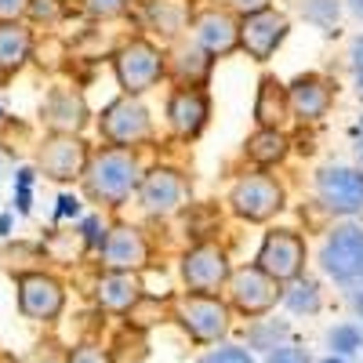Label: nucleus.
Instances as JSON below:
<instances>
[{
	"label": "nucleus",
	"mask_w": 363,
	"mask_h": 363,
	"mask_svg": "<svg viewBox=\"0 0 363 363\" xmlns=\"http://www.w3.org/2000/svg\"><path fill=\"white\" fill-rule=\"evenodd\" d=\"M142 160L135 149H116V145H99L91 149L87 167L80 174V189L91 203L102 207H124L142 182Z\"/></svg>",
	"instance_id": "nucleus-1"
},
{
	"label": "nucleus",
	"mask_w": 363,
	"mask_h": 363,
	"mask_svg": "<svg viewBox=\"0 0 363 363\" xmlns=\"http://www.w3.org/2000/svg\"><path fill=\"white\" fill-rule=\"evenodd\" d=\"M113 77L120 84V95H145L167 80V55L149 37H131L113 51Z\"/></svg>",
	"instance_id": "nucleus-2"
},
{
	"label": "nucleus",
	"mask_w": 363,
	"mask_h": 363,
	"mask_svg": "<svg viewBox=\"0 0 363 363\" xmlns=\"http://www.w3.org/2000/svg\"><path fill=\"white\" fill-rule=\"evenodd\" d=\"M225 203H229V211L240 222L265 225V222H272L287 207V189H284V182L277 174L255 167L251 174H240L229 186Z\"/></svg>",
	"instance_id": "nucleus-3"
},
{
	"label": "nucleus",
	"mask_w": 363,
	"mask_h": 363,
	"mask_svg": "<svg viewBox=\"0 0 363 363\" xmlns=\"http://www.w3.org/2000/svg\"><path fill=\"white\" fill-rule=\"evenodd\" d=\"M99 131H102V142L116 145V149L149 145L153 135H157L153 113H149V106L142 102V95H120V99H113L99 113Z\"/></svg>",
	"instance_id": "nucleus-4"
},
{
	"label": "nucleus",
	"mask_w": 363,
	"mask_h": 363,
	"mask_svg": "<svg viewBox=\"0 0 363 363\" xmlns=\"http://www.w3.org/2000/svg\"><path fill=\"white\" fill-rule=\"evenodd\" d=\"M320 269L342 287L363 284V225L345 222L330 229L320 244Z\"/></svg>",
	"instance_id": "nucleus-5"
},
{
	"label": "nucleus",
	"mask_w": 363,
	"mask_h": 363,
	"mask_svg": "<svg viewBox=\"0 0 363 363\" xmlns=\"http://www.w3.org/2000/svg\"><path fill=\"white\" fill-rule=\"evenodd\" d=\"M138 203L145 215H153V218H171L178 215V211H186L189 203V178L186 171H178V167H149L142 171V182H138Z\"/></svg>",
	"instance_id": "nucleus-6"
},
{
	"label": "nucleus",
	"mask_w": 363,
	"mask_h": 363,
	"mask_svg": "<svg viewBox=\"0 0 363 363\" xmlns=\"http://www.w3.org/2000/svg\"><path fill=\"white\" fill-rule=\"evenodd\" d=\"M316 203L335 218L363 215V167L330 164L316 174Z\"/></svg>",
	"instance_id": "nucleus-7"
},
{
	"label": "nucleus",
	"mask_w": 363,
	"mask_h": 363,
	"mask_svg": "<svg viewBox=\"0 0 363 363\" xmlns=\"http://www.w3.org/2000/svg\"><path fill=\"white\" fill-rule=\"evenodd\" d=\"M91 157V145L84 142V135H55L48 131L37 145V171L58 186H69V182H80L84 167Z\"/></svg>",
	"instance_id": "nucleus-8"
},
{
	"label": "nucleus",
	"mask_w": 363,
	"mask_h": 363,
	"mask_svg": "<svg viewBox=\"0 0 363 363\" xmlns=\"http://www.w3.org/2000/svg\"><path fill=\"white\" fill-rule=\"evenodd\" d=\"M15 291H18V313L33 323H51L66 309V284L55 272H44V269L18 272Z\"/></svg>",
	"instance_id": "nucleus-9"
},
{
	"label": "nucleus",
	"mask_w": 363,
	"mask_h": 363,
	"mask_svg": "<svg viewBox=\"0 0 363 363\" xmlns=\"http://www.w3.org/2000/svg\"><path fill=\"white\" fill-rule=\"evenodd\" d=\"M178 320L203 345H218L233 327L229 306L218 294H193V291H186L178 298Z\"/></svg>",
	"instance_id": "nucleus-10"
},
{
	"label": "nucleus",
	"mask_w": 363,
	"mask_h": 363,
	"mask_svg": "<svg viewBox=\"0 0 363 363\" xmlns=\"http://www.w3.org/2000/svg\"><path fill=\"white\" fill-rule=\"evenodd\" d=\"M182 284H186V291L193 294H218L229 280V255L225 247L211 244V240H200V244H193L186 255H182Z\"/></svg>",
	"instance_id": "nucleus-11"
},
{
	"label": "nucleus",
	"mask_w": 363,
	"mask_h": 363,
	"mask_svg": "<svg viewBox=\"0 0 363 363\" xmlns=\"http://www.w3.org/2000/svg\"><path fill=\"white\" fill-rule=\"evenodd\" d=\"M306 255L309 251H306L301 233H294V229H272L262 240L255 265L265 272V277L277 280V284H291L294 277H301V269H306Z\"/></svg>",
	"instance_id": "nucleus-12"
},
{
	"label": "nucleus",
	"mask_w": 363,
	"mask_h": 363,
	"mask_svg": "<svg viewBox=\"0 0 363 363\" xmlns=\"http://www.w3.org/2000/svg\"><path fill=\"white\" fill-rule=\"evenodd\" d=\"M167 131L178 142H196L211 124V95L207 87H174L164 106Z\"/></svg>",
	"instance_id": "nucleus-13"
},
{
	"label": "nucleus",
	"mask_w": 363,
	"mask_h": 363,
	"mask_svg": "<svg viewBox=\"0 0 363 363\" xmlns=\"http://www.w3.org/2000/svg\"><path fill=\"white\" fill-rule=\"evenodd\" d=\"M99 258H102V269L106 272H142L153 258V247L138 225H109L102 244H99Z\"/></svg>",
	"instance_id": "nucleus-14"
},
{
	"label": "nucleus",
	"mask_w": 363,
	"mask_h": 363,
	"mask_svg": "<svg viewBox=\"0 0 363 363\" xmlns=\"http://www.w3.org/2000/svg\"><path fill=\"white\" fill-rule=\"evenodd\" d=\"M291 33V18L277 8H265L255 15L240 18V51H244L251 62H269L272 55L280 51V44Z\"/></svg>",
	"instance_id": "nucleus-15"
},
{
	"label": "nucleus",
	"mask_w": 363,
	"mask_h": 363,
	"mask_svg": "<svg viewBox=\"0 0 363 363\" xmlns=\"http://www.w3.org/2000/svg\"><path fill=\"white\" fill-rule=\"evenodd\" d=\"M225 287H229L233 309L244 313V316H265V313L280 301V291H284V284H277L272 277H265L258 265L233 269L229 280H225Z\"/></svg>",
	"instance_id": "nucleus-16"
},
{
	"label": "nucleus",
	"mask_w": 363,
	"mask_h": 363,
	"mask_svg": "<svg viewBox=\"0 0 363 363\" xmlns=\"http://www.w3.org/2000/svg\"><path fill=\"white\" fill-rule=\"evenodd\" d=\"M189 40H196L211 58H225L240 51V18L229 8H200L189 26Z\"/></svg>",
	"instance_id": "nucleus-17"
},
{
	"label": "nucleus",
	"mask_w": 363,
	"mask_h": 363,
	"mask_svg": "<svg viewBox=\"0 0 363 363\" xmlns=\"http://www.w3.org/2000/svg\"><path fill=\"white\" fill-rule=\"evenodd\" d=\"M40 120L55 135H84L91 124V109H87L84 91H77L69 84H55L40 102Z\"/></svg>",
	"instance_id": "nucleus-18"
},
{
	"label": "nucleus",
	"mask_w": 363,
	"mask_h": 363,
	"mask_svg": "<svg viewBox=\"0 0 363 363\" xmlns=\"http://www.w3.org/2000/svg\"><path fill=\"white\" fill-rule=\"evenodd\" d=\"M335 95H338V84L323 73H298L287 84L291 116L301 120V124H320L330 113V106H335Z\"/></svg>",
	"instance_id": "nucleus-19"
},
{
	"label": "nucleus",
	"mask_w": 363,
	"mask_h": 363,
	"mask_svg": "<svg viewBox=\"0 0 363 363\" xmlns=\"http://www.w3.org/2000/svg\"><path fill=\"white\" fill-rule=\"evenodd\" d=\"M164 55H167V77L178 87H207L211 73H215V58L189 37L171 40V48H164Z\"/></svg>",
	"instance_id": "nucleus-20"
},
{
	"label": "nucleus",
	"mask_w": 363,
	"mask_h": 363,
	"mask_svg": "<svg viewBox=\"0 0 363 363\" xmlns=\"http://www.w3.org/2000/svg\"><path fill=\"white\" fill-rule=\"evenodd\" d=\"M37 37L26 18L18 22H0V84H11L33 58Z\"/></svg>",
	"instance_id": "nucleus-21"
},
{
	"label": "nucleus",
	"mask_w": 363,
	"mask_h": 363,
	"mask_svg": "<svg viewBox=\"0 0 363 363\" xmlns=\"http://www.w3.org/2000/svg\"><path fill=\"white\" fill-rule=\"evenodd\" d=\"M193 15H196L193 0H142V18H145V26L153 29V33H160L167 44L189 33Z\"/></svg>",
	"instance_id": "nucleus-22"
},
{
	"label": "nucleus",
	"mask_w": 363,
	"mask_h": 363,
	"mask_svg": "<svg viewBox=\"0 0 363 363\" xmlns=\"http://www.w3.org/2000/svg\"><path fill=\"white\" fill-rule=\"evenodd\" d=\"M291 102H287V84L265 73L258 80V95H255V124L258 128H287L291 124Z\"/></svg>",
	"instance_id": "nucleus-23"
},
{
	"label": "nucleus",
	"mask_w": 363,
	"mask_h": 363,
	"mask_svg": "<svg viewBox=\"0 0 363 363\" xmlns=\"http://www.w3.org/2000/svg\"><path fill=\"white\" fill-rule=\"evenodd\" d=\"M142 298L138 272H102L95 284V301L106 313H131Z\"/></svg>",
	"instance_id": "nucleus-24"
},
{
	"label": "nucleus",
	"mask_w": 363,
	"mask_h": 363,
	"mask_svg": "<svg viewBox=\"0 0 363 363\" xmlns=\"http://www.w3.org/2000/svg\"><path fill=\"white\" fill-rule=\"evenodd\" d=\"M291 135L287 128H255V135L244 142V157L262 167V171H272V167H280L287 157H291Z\"/></svg>",
	"instance_id": "nucleus-25"
},
{
	"label": "nucleus",
	"mask_w": 363,
	"mask_h": 363,
	"mask_svg": "<svg viewBox=\"0 0 363 363\" xmlns=\"http://www.w3.org/2000/svg\"><path fill=\"white\" fill-rule=\"evenodd\" d=\"M280 301L294 316H313V313H320V287H316V280L294 277L287 284V291H280Z\"/></svg>",
	"instance_id": "nucleus-26"
},
{
	"label": "nucleus",
	"mask_w": 363,
	"mask_h": 363,
	"mask_svg": "<svg viewBox=\"0 0 363 363\" xmlns=\"http://www.w3.org/2000/svg\"><path fill=\"white\" fill-rule=\"evenodd\" d=\"M327 345L335 349V356H352L363 349V330L356 323H338L335 330L327 335Z\"/></svg>",
	"instance_id": "nucleus-27"
},
{
	"label": "nucleus",
	"mask_w": 363,
	"mask_h": 363,
	"mask_svg": "<svg viewBox=\"0 0 363 363\" xmlns=\"http://www.w3.org/2000/svg\"><path fill=\"white\" fill-rule=\"evenodd\" d=\"M135 0H80V8L87 18L95 22H113V18H124L131 11Z\"/></svg>",
	"instance_id": "nucleus-28"
},
{
	"label": "nucleus",
	"mask_w": 363,
	"mask_h": 363,
	"mask_svg": "<svg viewBox=\"0 0 363 363\" xmlns=\"http://www.w3.org/2000/svg\"><path fill=\"white\" fill-rule=\"evenodd\" d=\"M66 15V0H29V8H26V18H33V22H58Z\"/></svg>",
	"instance_id": "nucleus-29"
},
{
	"label": "nucleus",
	"mask_w": 363,
	"mask_h": 363,
	"mask_svg": "<svg viewBox=\"0 0 363 363\" xmlns=\"http://www.w3.org/2000/svg\"><path fill=\"white\" fill-rule=\"evenodd\" d=\"M66 363H116V359H113L109 349H102V345H95V342H84V345H77V349L66 356Z\"/></svg>",
	"instance_id": "nucleus-30"
},
{
	"label": "nucleus",
	"mask_w": 363,
	"mask_h": 363,
	"mask_svg": "<svg viewBox=\"0 0 363 363\" xmlns=\"http://www.w3.org/2000/svg\"><path fill=\"white\" fill-rule=\"evenodd\" d=\"M203 363H255L244 345H218L203 356Z\"/></svg>",
	"instance_id": "nucleus-31"
},
{
	"label": "nucleus",
	"mask_w": 363,
	"mask_h": 363,
	"mask_svg": "<svg viewBox=\"0 0 363 363\" xmlns=\"http://www.w3.org/2000/svg\"><path fill=\"white\" fill-rule=\"evenodd\" d=\"M33 178H37V167H22V171H18V189H15L18 215H29V207H33V193H29V186H33Z\"/></svg>",
	"instance_id": "nucleus-32"
},
{
	"label": "nucleus",
	"mask_w": 363,
	"mask_h": 363,
	"mask_svg": "<svg viewBox=\"0 0 363 363\" xmlns=\"http://www.w3.org/2000/svg\"><path fill=\"white\" fill-rule=\"evenodd\" d=\"M265 363H309V352L306 349H298L291 342H280V345H272Z\"/></svg>",
	"instance_id": "nucleus-33"
},
{
	"label": "nucleus",
	"mask_w": 363,
	"mask_h": 363,
	"mask_svg": "<svg viewBox=\"0 0 363 363\" xmlns=\"http://www.w3.org/2000/svg\"><path fill=\"white\" fill-rule=\"evenodd\" d=\"M222 8H229L236 18H244V15H255V11L272 8V0H222Z\"/></svg>",
	"instance_id": "nucleus-34"
},
{
	"label": "nucleus",
	"mask_w": 363,
	"mask_h": 363,
	"mask_svg": "<svg viewBox=\"0 0 363 363\" xmlns=\"http://www.w3.org/2000/svg\"><path fill=\"white\" fill-rule=\"evenodd\" d=\"M349 66H352V77H356V87L363 95V33L349 44Z\"/></svg>",
	"instance_id": "nucleus-35"
},
{
	"label": "nucleus",
	"mask_w": 363,
	"mask_h": 363,
	"mask_svg": "<svg viewBox=\"0 0 363 363\" xmlns=\"http://www.w3.org/2000/svg\"><path fill=\"white\" fill-rule=\"evenodd\" d=\"M80 233H84V244H87V247H99V244H102V236H106V225H102L95 215H91V218L80 222Z\"/></svg>",
	"instance_id": "nucleus-36"
},
{
	"label": "nucleus",
	"mask_w": 363,
	"mask_h": 363,
	"mask_svg": "<svg viewBox=\"0 0 363 363\" xmlns=\"http://www.w3.org/2000/svg\"><path fill=\"white\" fill-rule=\"evenodd\" d=\"M29 0H0V22H18L26 18Z\"/></svg>",
	"instance_id": "nucleus-37"
},
{
	"label": "nucleus",
	"mask_w": 363,
	"mask_h": 363,
	"mask_svg": "<svg viewBox=\"0 0 363 363\" xmlns=\"http://www.w3.org/2000/svg\"><path fill=\"white\" fill-rule=\"evenodd\" d=\"M80 215V200L73 193H62L58 196V218H77Z\"/></svg>",
	"instance_id": "nucleus-38"
},
{
	"label": "nucleus",
	"mask_w": 363,
	"mask_h": 363,
	"mask_svg": "<svg viewBox=\"0 0 363 363\" xmlns=\"http://www.w3.org/2000/svg\"><path fill=\"white\" fill-rule=\"evenodd\" d=\"M349 301H352V309H356V313H363V284H356V287H352Z\"/></svg>",
	"instance_id": "nucleus-39"
},
{
	"label": "nucleus",
	"mask_w": 363,
	"mask_h": 363,
	"mask_svg": "<svg viewBox=\"0 0 363 363\" xmlns=\"http://www.w3.org/2000/svg\"><path fill=\"white\" fill-rule=\"evenodd\" d=\"M356 149H359V160H363V116H359V131H356Z\"/></svg>",
	"instance_id": "nucleus-40"
},
{
	"label": "nucleus",
	"mask_w": 363,
	"mask_h": 363,
	"mask_svg": "<svg viewBox=\"0 0 363 363\" xmlns=\"http://www.w3.org/2000/svg\"><path fill=\"white\" fill-rule=\"evenodd\" d=\"M8 229H11V215H0V236H8Z\"/></svg>",
	"instance_id": "nucleus-41"
},
{
	"label": "nucleus",
	"mask_w": 363,
	"mask_h": 363,
	"mask_svg": "<svg viewBox=\"0 0 363 363\" xmlns=\"http://www.w3.org/2000/svg\"><path fill=\"white\" fill-rule=\"evenodd\" d=\"M349 8H352L356 18H363V0H349Z\"/></svg>",
	"instance_id": "nucleus-42"
},
{
	"label": "nucleus",
	"mask_w": 363,
	"mask_h": 363,
	"mask_svg": "<svg viewBox=\"0 0 363 363\" xmlns=\"http://www.w3.org/2000/svg\"><path fill=\"white\" fill-rule=\"evenodd\" d=\"M320 363H345V356H327V359H320Z\"/></svg>",
	"instance_id": "nucleus-43"
},
{
	"label": "nucleus",
	"mask_w": 363,
	"mask_h": 363,
	"mask_svg": "<svg viewBox=\"0 0 363 363\" xmlns=\"http://www.w3.org/2000/svg\"><path fill=\"white\" fill-rule=\"evenodd\" d=\"M0 116H4V113H0Z\"/></svg>",
	"instance_id": "nucleus-44"
}]
</instances>
